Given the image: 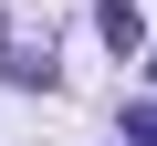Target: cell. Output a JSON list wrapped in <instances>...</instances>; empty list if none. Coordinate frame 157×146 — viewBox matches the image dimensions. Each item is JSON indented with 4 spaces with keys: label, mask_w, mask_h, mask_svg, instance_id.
Masks as SVG:
<instances>
[{
    "label": "cell",
    "mask_w": 157,
    "mask_h": 146,
    "mask_svg": "<svg viewBox=\"0 0 157 146\" xmlns=\"http://www.w3.org/2000/svg\"><path fill=\"white\" fill-rule=\"evenodd\" d=\"M94 31H105L115 52H136V42H147V11H136V0H94Z\"/></svg>",
    "instance_id": "cell-1"
},
{
    "label": "cell",
    "mask_w": 157,
    "mask_h": 146,
    "mask_svg": "<svg viewBox=\"0 0 157 146\" xmlns=\"http://www.w3.org/2000/svg\"><path fill=\"white\" fill-rule=\"evenodd\" d=\"M0 73H11V84H52V42L32 52V42H0Z\"/></svg>",
    "instance_id": "cell-2"
},
{
    "label": "cell",
    "mask_w": 157,
    "mask_h": 146,
    "mask_svg": "<svg viewBox=\"0 0 157 146\" xmlns=\"http://www.w3.org/2000/svg\"><path fill=\"white\" fill-rule=\"evenodd\" d=\"M126 146H157V94H147V104H126Z\"/></svg>",
    "instance_id": "cell-3"
},
{
    "label": "cell",
    "mask_w": 157,
    "mask_h": 146,
    "mask_svg": "<svg viewBox=\"0 0 157 146\" xmlns=\"http://www.w3.org/2000/svg\"><path fill=\"white\" fill-rule=\"evenodd\" d=\"M147 73H157V52H147Z\"/></svg>",
    "instance_id": "cell-4"
}]
</instances>
